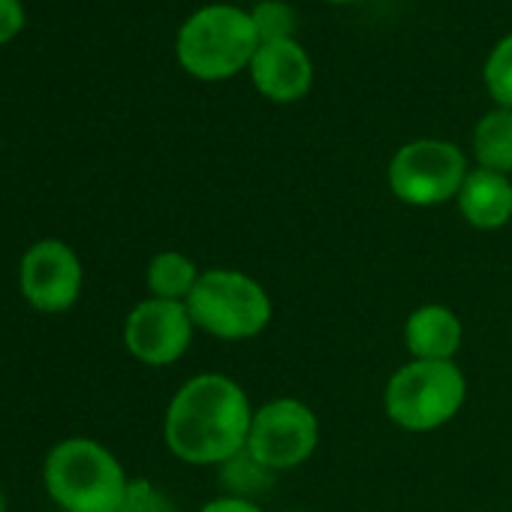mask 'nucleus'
<instances>
[{
  "mask_svg": "<svg viewBox=\"0 0 512 512\" xmlns=\"http://www.w3.org/2000/svg\"><path fill=\"white\" fill-rule=\"evenodd\" d=\"M253 407L226 374H196L169 401L163 437L187 464H223L247 446Z\"/></svg>",
  "mask_w": 512,
  "mask_h": 512,
  "instance_id": "f257e3e1",
  "label": "nucleus"
},
{
  "mask_svg": "<svg viewBox=\"0 0 512 512\" xmlns=\"http://www.w3.org/2000/svg\"><path fill=\"white\" fill-rule=\"evenodd\" d=\"M43 476L52 500L67 512H118L130 485L118 458L88 437L58 443Z\"/></svg>",
  "mask_w": 512,
  "mask_h": 512,
  "instance_id": "f03ea898",
  "label": "nucleus"
},
{
  "mask_svg": "<svg viewBox=\"0 0 512 512\" xmlns=\"http://www.w3.org/2000/svg\"><path fill=\"white\" fill-rule=\"evenodd\" d=\"M256 49H260V34L250 13L226 4L193 13L175 43L181 67L202 82H220L241 73L250 67Z\"/></svg>",
  "mask_w": 512,
  "mask_h": 512,
  "instance_id": "7ed1b4c3",
  "label": "nucleus"
},
{
  "mask_svg": "<svg viewBox=\"0 0 512 512\" xmlns=\"http://www.w3.org/2000/svg\"><path fill=\"white\" fill-rule=\"evenodd\" d=\"M196 329L220 341H247L263 335L275 305L266 287L235 269H208L184 302Z\"/></svg>",
  "mask_w": 512,
  "mask_h": 512,
  "instance_id": "20e7f679",
  "label": "nucleus"
},
{
  "mask_svg": "<svg viewBox=\"0 0 512 512\" xmlns=\"http://www.w3.org/2000/svg\"><path fill=\"white\" fill-rule=\"evenodd\" d=\"M467 398V377L455 362H419L401 365L386 386V416L413 434L437 431L452 422Z\"/></svg>",
  "mask_w": 512,
  "mask_h": 512,
  "instance_id": "39448f33",
  "label": "nucleus"
},
{
  "mask_svg": "<svg viewBox=\"0 0 512 512\" xmlns=\"http://www.w3.org/2000/svg\"><path fill=\"white\" fill-rule=\"evenodd\" d=\"M467 172V160L455 142L416 139L398 148V154L392 157L389 187L404 205L434 208L458 199Z\"/></svg>",
  "mask_w": 512,
  "mask_h": 512,
  "instance_id": "423d86ee",
  "label": "nucleus"
},
{
  "mask_svg": "<svg viewBox=\"0 0 512 512\" xmlns=\"http://www.w3.org/2000/svg\"><path fill=\"white\" fill-rule=\"evenodd\" d=\"M320 446V419L299 398H275L253 410L247 449L275 473L302 467Z\"/></svg>",
  "mask_w": 512,
  "mask_h": 512,
  "instance_id": "0eeeda50",
  "label": "nucleus"
},
{
  "mask_svg": "<svg viewBox=\"0 0 512 512\" xmlns=\"http://www.w3.org/2000/svg\"><path fill=\"white\" fill-rule=\"evenodd\" d=\"M193 320L184 302H166V299H145L139 302L127 323H124V344L133 359L142 365H172L178 362L190 341H193Z\"/></svg>",
  "mask_w": 512,
  "mask_h": 512,
  "instance_id": "6e6552de",
  "label": "nucleus"
},
{
  "mask_svg": "<svg viewBox=\"0 0 512 512\" xmlns=\"http://www.w3.org/2000/svg\"><path fill=\"white\" fill-rule=\"evenodd\" d=\"M22 293L46 314H61L76 305L82 293L79 256L58 238L37 241L22 260Z\"/></svg>",
  "mask_w": 512,
  "mask_h": 512,
  "instance_id": "1a4fd4ad",
  "label": "nucleus"
},
{
  "mask_svg": "<svg viewBox=\"0 0 512 512\" xmlns=\"http://www.w3.org/2000/svg\"><path fill=\"white\" fill-rule=\"evenodd\" d=\"M250 79L263 97L275 103H296L311 91L314 64L296 40L260 43L250 61Z\"/></svg>",
  "mask_w": 512,
  "mask_h": 512,
  "instance_id": "9d476101",
  "label": "nucleus"
},
{
  "mask_svg": "<svg viewBox=\"0 0 512 512\" xmlns=\"http://www.w3.org/2000/svg\"><path fill=\"white\" fill-rule=\"evenodd\" d=\"M461 344V317L446 305H422L404 323V347L419 362H455Z\"/></svg>",
  "mask_w": 512,
  "mask_h": 512,
  "instance_id": "9b49d317",
  "label": "nucleus"
},
{
  "mask_svg": "<svg viewBox=\"0 0 512 512\" xmlns=\"http://www.w3.org/2000/svg\"><path fill=\"white\" fill-rule=\"evenodd\" d=\"M455 202H458L461 217L473 229H482V232L503 229L512 220V181L509 175L479 166L467 172Z\"/></svg>",
  "mask_w": 512,
  "mask_h": 512,
  "instance_id": "f8f14e48",
  "label": "nucleus"
},
{
  "mask_svg": "<svg viewBox=\"0 0 512 512\" xmlns=\"http://www.w3.org/2000/svg\"><path fill=\"white\" fill-rule=\"evenodd\" d=\"M473 154L482 169L509 175L512 172V109H494L476 121Z\"/></svg>",
  "mask_w": 512,
  "mask_h": 512,
  "instance_id": "ddd939ff",
  "label": "nucleus"
},
{
  "mask_svg": "<svg viewBox=\"0 0 512 512\" xmlns=\"http://www.w3.org/2000/svg\"><path fill=\"white\" fill-rule=\"evenodd\" d=\"M202 272L187 253L178 250H163L148 263V290L151 299H166V302H187L193 287L199 284Z\"/></svg>",
  "mask_w": 512,
  "mask_h": 512,
  "instance_id": "4468645a",
  "label": "nucleus"
},
{
  "mask_svg": "<svg viewBox=\"0 0 512 512\" xmlns=\"http://www.w3.org/2000/svg\"><path fill=\"white\" fill-rule=\"evenodd\" d=\"M275 479H278V473L269 470L266 464L256 461L247 446L241 452H235L229 461L220 464V482L226 488V497L253 500L256 494L269 491L275 485Z\"/></svg>",
  "mask_w": 512,
  "mask_h": 512,
  "instance_id": "2eb2a0df",
  "label": "nucleus"
},
{
  "mask_svg": "<svg viewBox=\"0 0 512 512\" xmlns=\"http://www.w3.org/2000/svg\"><path fill=\"white\" fill-rule=\"evenodd\" d=\"M253 28L260 34V43H284V40H293L299 22H296V10L281 4V0H266L260 4L253 13Z\"/></svg>",
  "mask_w": 512,
  "mask_h": 512,
  "instance_id": "dca6fc26",
  "label": "nucleus"
},
{
  "mask_svg": "<svg viewBox=\"0 0 512 512\" xmlns=\"http://www.w3.org/2000/svg\"><path fill=\"white\" fill-rule=\"evenodd\" d=\"M485 88L500 109H512V34L503 37L485 61Z\"/></svg>",
  "mask_w": 512,
  "mask_h": 512,
  "instance_id": "f3484780",
  "label": "nucleus"
},
{
  "mask_svg": "<svg viewBox=\"0 0 512 512\" xmlns=\"http://www.w3.org/2000/svg\"><path fill=\"white\" fill-rule=\"evenodd\" d=\"M118 512H178V509L157 485H151L148 479H133L127 485Z\"/></svg>",
  "mask_w": 512,
  "mask_h": 512,
  "instance_id": "a211bd4d",
  "label": "nucleus"
},
{
  "mask_svg": "<svg viewBox=\"0 0 512 512\" xmlns=\"http://www.w3.org/2000/svg\"><path fill=\"white\" fill-rule=\"evenodd\" d=\"M25 28L22 0H0V43H10Z\"/></svg>",
  "mask_w": 512,
  "mask_h": 512,
  "instance_id": "6ab92c4d",
  "label": "nucleus"
},
{
  "mask_svg": "<svg viewBox=\"0 0 512 512\" xmlns=\"http://www.w3.org/2000/svg\"><path fill=\"white\" fill-rule=\"evenodd\" d=\"M199 512H266L260 509L253 500H241V497H217V500H208Z\"/></svg>",
  "mask_w": 512,
  "mask_h": 512,
  "instance_id": "aec40b11",
  "label": "nucleus"
},
{
  "mask_svg": "<svg viewBox=\"0 0 512 512\" xmlns=\"http://www.w3.org/2000/svg\"><path fill=\"white\" fill-rule=\"evenodd\" d=\"M329 4H353V0H329Z\"/></svg>",
  "mask_w": 512,
  "mask_h": 512,
  "instance_id": "412c9836",
  "label": "nucleus"
},
{
  "mask_svg": "<svg viewBox=\"0 0 512 512\" xmlns=\"http://www.w3.org/2000/svg\"><path fill=\"white\" fill-rule=\"evenodd\" d=\"M0 512H4V494H0Z\"/></svg>",
  "mask_w": 512,
  "mask_h": 512,
  "instance_id": "4be33fe9",
  "label": "nucleus"
}]
</instances>
